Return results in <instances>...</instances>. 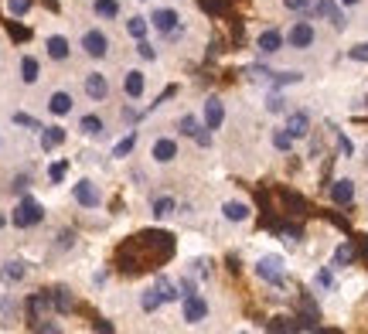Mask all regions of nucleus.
Here are the masks:
<instances>
[{
	"instance_id": "obj_1",
	"label": "nucleus",
	"mask_w": 368,
	"mask_h": 334,
	"mask_svg": "<svg viewBox=\"0 0 368 334\" xmlns=\"http://www.w3.org/2000/svg\"><path fill=\"white\" fill-rule=\"evenodd\" d=\"M150 27L157 31V34H164V38H181V14L174 11V7H157L154 11V18H150Z\"/></svg>"
},
{
	"instance_id": "obj_2",
	"label": "nucleus",
	"mask_w": 368,
	"mask_h": 334,
	"mask_svg": "<svg viewBox=\"0 0 368 334\" xmlns=\"http://www.w3.org/2000/svg\"><path fill=\"white\" fill-rule=\"evenodd\" d=\"M45 218V208L38 205L34 198H21L17 205H14V211H10V222L17 225V229H31V225H38Z\"/></svg>"
},
{
	"instance_id": "obj_3",
	"label": "nucleus",
	"mask_w": 368,
	"mask_h": 334,
	"mask_svg": "<svg viewBox=\"0 0 368 334\" xmlns=\"http://www.w3.org/2000/svg\"><path fill=\"white\" fill-rule=\"evenodd\" d=\"M314 41H317V31H314V25H311L307 18L293 21V27L287 31V45H290V48H297V52L314 48Z\"/></svg>"
},
{
	"instance_id": "obj_4",
	"label": "nucleus",
	"mask_w": 368,
	"mask_h": 334,
	"mask_svg": "<svg viewBox=\"0 0 368 334\" xmlns=\"http://www.w3.org/2000/svg\"><path fill=\"white\" fill-rule=\"evenodd\" d=\"M283 273H287V270H283V259L280 256H260L256 259V277L266 280L269 286H280V283H283Z\"/></svg>"
},
{
	"instance_id": "obj_5",
	"label": "nucleus",
	"mask_w": 368,
	"mask_h": 334,
	"mask_svg": "<svg viewBox=\"0 0 368 334\" xmlns=\"http://www.w3.org/2000/svg\"><path fill=\"white\" fill-rule=\"evenodd\" d=\"M79 48L89 55V58H96V62H99V58H106V52H109V38H106V31L92 27V31H85V34H82Z\"/></svg>"
},
{
	"instance_id": "obj_6",
	"label": "nucleus",
	"mask_w": 368,
	"mask_h": 334,
	"mask_svg": "<svg viewBox=\"0 0 368 334\" xmlns=\"http://www.w3.org/2000/svg\"><path fill=\"white\" fill-rule=\"evenodd\" d=\"M181 317L187 324H201V321L208 317V300H205L201 293H187L181 300Z\"/></svg>"
},
{
	"instance_id": "obj_7",
	"label": "nucleus",
	"mask_w": 368,
	"mask_h": 334,
	"mask_svg": "<svg viewBox=\"0 0 368 334\" xmlns=\"http://www.w3.org/2000/svg\"><path fill=\"white\" fill-rule=\"evenodd\" d=\"M72 195H76V202H79L82 208H99L103 205V195H99V188L92 184L89 178H82L72 184Z\"/></svg>"
},
{
	"instance_id": "obj_8",
	"label": "nucleus",
	"mask_w": 368,
	"mask_h": 334,
	"mask_svg": "<svg viewBox=\"0 0 368 334\" xmlns=\"http://www.w3.org/2000/svg\"><path fill=\"white\" fill-rule=\"evenodd\" d=\"M201 120H205V127H208L211 133L222 130V123H225V103H222L218 96H208L205 106H201Z\"/></svg>"
},
{
	"instance_id": "obj_9",
	"label": "nucleus",
	"mask_w": 368,
	"mask_h": 334,
	"mask_svg": "<svg viewBox=\"0 0 368 334\" xmlns=\"http://www.w3.org/2000/svg\"><path fill=\"white\" fill-rule=\"evenodd\" d=\"M314 14L317 18H327V21L334 25V31H344V27H348L341 7H338V0H314Z\"/></svg>"
},
{
	"instance_id": "obj_10",
	"label": "nucleus",
	"mask_w": 368,
	"mask_h": 334,
	"mask_svg": "<svg viewBox=\"0 0 368 334\" xmlns=\"http://www.w3.org/2000/svg\"><path fill=\"white\" fill-rule=\"evenodd\" d=\"M283 45H287V34H283L280 27H266L263 34L256 38V48H260L263 55H276Z\"/></svg>"
},
{
	"instance_id": "obj_11",
	"label": "nucleus",
	"mask_w": 368,
	"mask_h": 334,
	"mask_svg": "<svg viewBox=\"0 0 368 334\" xmlns=\"http://www.w3.org/2000/svg\"><path fill=\"white\" fill-rule=\"evenodd\" d=\"M222 218H225V222H232V225H242V222H249V218H253V208H249V202L229 198V202L222 205Z\"/></svg>"
},
{
	"instance_id": "obj_12",
	"label": "nucleus",
	"mask_w": 368,
	"mask_h": 334,
	"mask_svg": "<svg viewBox=\"0 0 368 334\" xmlns=\"http://www.w3.org/2000/svg\"><path fill=\"white\" fill-rule=\"evenodd\" d=\"M85 96L92 99V103H106V96H109V78L103 72H89L85 76Z\"/></svg>"
},
{
	"instance_id": "obj_13",
	"label": "nucleus",
	"mask_w": 368,
	"mask_h": 334,
	"mask_svg": "<svg viewBox=\"0 0 368 334\" xmlns=\"http://www.w3.org/2000/svg\"><path fill=\"white\" fill-rule=\"evenodd\" d=\"M355 195H358V188H355L351 178H338L331 184V202H334V205H351Z\"/></svg>"
},
{
	"instance_id": "obj_14",
	"label": "nucleus",
	"mask_w": 368,
	"mask_h": 334,
	"mask_svg": "<svg viewBox=\"0 0 368 334\" xmlns=\"http://www.w3.org/2000/svg\"><path fill=\"white\" fill-rule=\"evenodd\" d=\"M283 130H287L293 140H304L307 133H311V116L304 113V109H297V113H290L287 123H283Z\"/></svg>"
},
{
	"instance_id": "obj_15",
	"label": "nucleus",
	"mask_w": 368,
	"mask_h": 334,
	"mask_svg": "<svg viewBox=\"0 0 368 334\" xmlns=\"http://www.w3.org/2000/svg\"><path fill=\"white\" fill-rule=\"evenodd\" d=\"M150 157H154L157 164H171V160L178 157V140H171V137H157L154 147H150Z\"/></svg>"
},
{
	"instance_id": "obj_16",
	"label": "nucleus",
	"mask_w": 368,
	"mask_h": 334,
	"mask_svg": "<svg viewBox=\"0 0 368 334\" xmlns=\"http://www.w3.org/2000/svg\"><path fill=\"white\" fill-rule=\"evenodd\" d=\"M143 89H147V78L140 69H130L127 76H123V92H127V99H140L143 96Z\"/></svg>"
},
{
	"instance_id": "obj_17",
	"label": "nucleus",
	"mask_w": 368,
	"mask_h": 334,
	"mask_svg": "<svg viewBox=\"0 0 368 334\" xmlns=\"http://www.w3.org/2000/svg\"><path fill=\"white\" fill-rule=\"evenodd\" d=\"M45 48H48V58H52V62H65V58L72 55V45H69L65 34H52V38L45 41Z\"/></svg>"
},
{
	"instance_id": "obj_18",
	"label": "nucleus",
	"mask_w": 368,
	"mask_h": 334,
	"mask_svg": "<svg viewBox=\"0 0 368 334\" xmlns=\"http://www.w3.org/2000/svg\"><path fill=\"white\" fill-rule=\"evenodd\" d=\"M72 103H76V99H72L65 89H58V92H52V99H48V113H52V116H69V113H72Z\"/></svg>"
},
{
	"instance_id": "obj_19",
	"label": "nucleus",
	"mask_w": 368,
	"mask_h": 334,
	"mask_svg": "<svg viewBox=\"0 0 368 334\" xmlns=\"http://www.w3.org/2000/svg\"><path fill=\"white\" fill-rule=\"evenodd\" d=\"M65 144V130L62 127H41V151L48 154V151H55V147H62Z\"/></svg>"
},
{
	"instance_id": "obj_20",
	"label": "nucleus",
	"mask_w": 368,
	"mask_h": 334,
	"mask_svg": "<svg viewBox=\"0 0 368 334\" xmlns=\"http://www.w3.org/2000/svg\"><path fill=\"white\" fill-rule=\"evenodd\" d=\"M21 78H24V85H34V82L41 78V65H38L34 55H24V58H21Z\"/></svg>"
},
{
	"instance_id": "obj_21",
	"label": "nucleus",
	"mask_w": 368,
	"mask_h": 334,
	"mask_svg": "<svg viewBox=\"0 0 368 334\" xmlns=\"http://www.w3.org/2000/svg\"><path fill=\"white\" fill-rule=\"evenodd\" d=\"M92 11H96V18L113 21V18H120V0H96V4H92Z\"/></svg>"
},
{
	"instance_id": "obj_22",
	"label": "nucleus",
	"mask_w": 368,
	"mask_h": 334,
	"mask_svg": "<svg viewBox=\"0 0 368 334\" xmlns=\"http://www.w3.org/2000/svg\"><path fill=\"white\" fill-rule=\"evenodd\" d=\"M147 31H150V21H147V18H140V14L127 21V34H130L133 41H143V38H147Z\"/></svg>"
},
{
	"instance_id": "obj_23",
	"label": "nucleus",
	"mask_w": 368,
	"mask_h": 334,
	"mask_svg": "<svg viewBox=\"0 0 368 334\" xmlns=\"http://www.w3.org/2000/svg\"><path fill=\"white\" fill-rule=\"evenodd\" d=\"M140 307L147 310V314H154V310L164 307V297H160V290H157V286L143 290V297H140Z\"/></svg>"
},
{
	"instance_id": "obj_24",
	"label": "nucleus",
	"mask_w": 368,
	"mask_h": 334,
	"mask_svg": "<svg viewBox=\"0 0 368 334\" xmlns=\"http://www.w3.org/2000/svg\"><path fill=\"white\" fill-rule=\"evenodd\" d=\"M133 147H136V130H130V133H127V137L113 147V157H116V160H127V157L133 154Z\"/></svg>"
},
{
	"instance_id": "obj_25",
	"label": "nucleus",
	"mask_w": 368,
	"mask_h": 334,
	"mask_svg": "<svg viewBox=\"0 0 368 334\" xmlns=\"http://www.w3.org/2000/svg\"><path fill=\"white\" fill-rule=\"evenodd\" d=\"M160 290V297H164V304H171V300H181V286H174V283L167 280V277H157V283H154Z\"/></svg>"
},
{
	"instance_id": "obj_26",
	"label": "nucleus",
	"mask_w": 368,
	"mask_h": 334,
	"mask_svg": "<svg viewBox=\"0 0 368 334\" xmlns=\"http://www.w3.org/2000/svg\"><path fill=\"white\" fill-rule=\"evenodd\" d=\"M0 277L7 283H21L24 280V263H3L0 266Z\"/></svg>"
},
{
	"instance_id": "obj_27",
	"label": "nucleus",
	"mask_w": 368,
	"mask_h": 334,
	"mask_svg": "<svg viewBox=\"0 0 368 334\" xmlns=\"http://www.w3.org/2000/svg\"><path fill=\"white\" fill-rule=\"evenodd\" d=\"M269 140H273V147H276L280 154H290V151H293V137H290L283 127L273 130V137H269Z\"/></svg>"
},
{
	"instance_id": "obj_28",
	"label": "nucleus",
	"mask_w": 368,
	"mask_h": 334,
	"mask_svg": "<svg viewBox=\"0 0 368 334\" xmlns=\"http://www.w3.org/2000/svg\"><path fill=\"white\" fill-rule=\"evenodd\" d=\"M174 208H178V202L171 195H160V198H154V218H167Z\"/></svg>"
},
{
	"instance_id": "obj_29",
	"label": "nucleus",
	"mask_w": 368,
	"mask_h": 334,
	"mask_svg": "<svg viewBox=\"0 0 368 334\" xmlns=\"http://www.w3.org/2000/svg\"><path fill=\"white\" fill-rule=\"evenodd\" d=\"M52 304H55L58 314H69V310H72V293H69L65 286H58V290L52 293Z\"/></svg>"
},
{
	"instance_id": "obj_30",
	"label": "nucleus",
	"mask_w": 368,
	"mask_h": 334,
	"mask_svg": "<svg viewBox=\"0 0 368 334\" xmlns=\"http://www.w3.org/2000/svg\"><path fill=\"white\" fill-rule=\"evenodd\" d=\"M269 82H273L276 89H283V85H297V82H304V72H273Z\"/></svg>"
},
{
	"instance_id": "obj_31",
	"label": "nucleus",
	"mask_w": 368,
	"mask_h": 334,
	"mask_svg": "<svg viewBox=\"0 0 368 334\" xmlns=\"http://www.w3.org/2000/svg\"><path fill=\"white\" fill-rule=\"evenodd\" d=\"M79 130L85 133V137H99L106 127H103V120H99V116H82V120H79Z\"/></svg>"
},
{
	"instance_id": "obj_32",
	"label": "nucleus",
	"mask_w": 368,
	"mask_h": 334,
	"mask_svg": "<svg viewBox=\"0 0 368 334\" xmlns=\"http://www.w3.org/2000/svg\"><path fill=\"white\" fill-rule=\"evenodd\" d=\"M31 7H34V0H7V14L10 18H24Z\"/></svg>"
},
{
	"instance_id": "obj_33",
	"label": "nucleus",
	"mask_w": 368,
	"mask_h": 334,
	"mask_svg": "<svg viewBox=\"0 0 368 334\" xmlns=\"http://www.w3.org/2000/svg\"><path fill=\"white\" fill-rule=\"evenodd\" d=\"M201 127H205V123H198V116H191V113H187V116H181V133H184V137H191V140H194Z\"/></svg>"
},
{
	"instance_id": "obj_34",
	"label": "nucleus",
	"mask_w": 368,
	"mask_h": 334,
	"mask_svg": "<svg viewBox=\"0 0 368 334\" xmlns=\"http://www.w3.org/2000/svg\"><path fill=\"white\" fill-rule=\"evenodd\" d=\"M65 174H69V160H55L52 167H48V178H52V184H62V181H65Z\"/></svg>"
},
{
	"instance_id": "obj_35",
	"label": "nucleus",
	"mask_w": 368,
	"mask_h": 334,
	"mask_svg": "<svg viewBox=\"0 0 368 334\" xmlns=\"http://www.w3.org/2000/svg\"><path fill=\"white\" fill-rule=\"evenodd\" d=\"M314 283L320 286V290H334V273H331V270H317Z\"/></svg>"
},
{
	"instance_id": "obj_36",
	"label": "nucleus",
	"mask_w": 368,
	"mask_h": 334,
	"mask_svg": "<svg viewBox=\"0 0 368 334\" xmlns=\"http://www.w3.org/2000/svg\"><path fill=\"white\" fill-rule=\"evenodd\" d=\"M283 109H287V99H283L280 92L266 96V113H283Z\"/></svg>"
},
{
	"instance_id": "obj_37",
	"label": "nucleus",
	"mask_w": 368,
	"mask_h": 334,
	"mask_svg": "<svg viewBox=\"0 0 368 334\" xmlns=\"http://www.w3.org/2000/svg\"><path fill=\"white\" fill-rule=\"evenodd\" d=\"M351 256H355V253H351V246H348V242H341V246L334 249V266H348V263H351Z\"/></svg>"
},
{
	"instance_id": "obj_38",
	"label": "nucleus",
	"mask_w": 368,
	"mask_h": 334,
	"mask_svg": "<svg viewBox=\"0 0 368 334\" xmlns=\"http://www.w3.org/2000/svg\"><path fill=\"white\" fill-rule=\"evenodd\" d=\"M348 58H351V62H368V41L351 45V48H348Z\"/></svg>"
},
{
	"instance_id": "obj_39",
	"label": "nucleus",
	"mask_w": 368,
	"mask_h": 334,
	"mask_svg": "<svg viewBox=\"0 0 368 334\" xmlns=\"http://www.w3.org/2000/svg\"><path fill=\"white\" fill-rule=\"evenodd\" d=\"M10 120H14V123H17V127H24V130H41V123H38V120H34V116H27V113H14V116H10Z\"/></svg>"
},
{
	"instance_id": "obj_40",
	"label": "nucleus",
	"mask_w": 368,
	"mask_h": 334,
	"mask_svg": "<svg viewBox=\"0 0 368 334\" xmlns=\"http://www.w3.org/2000/svg\"><path fill=\"white\" fill-rule=\"evenodd\" d=\"M136 52H140V58H143V62H154V58H157V48H154L147 38H143V41H136Z\"/></svg>"
},
{
	"instance_id": "obj_41",
	"label": "nucleus",
	"mask_w": 368,
	"mask_h": 334,
	"mask_svg": "<svg viewBox=\"0 0 368 334\" xmlns=\"http://www.w3.org/2000/svg\"><path fill=\"white\" fill-rule=\"evenodd\" d=\"M283 7H287V11H297V14H304V11L311 7V0H283Z\"/></svg>"
},
{
	"instance_id": "obj_42",
	"label": "nucleus",
	"mask_w": 368,
	"mask_h": 334,
	"mask_svg": "<svg viewBox=\"0 0 368 334\" xmlns=\"http://www.w3.org/2000/svg\"><path fill=\"white\" fill-rule=\"evenodd\" d=\"M338 151H341L344 157H355V144H351V140H348L344 133H341V137H338Z\"/></svg>"
},
{
	"instance_id": "obj_43",
	"label": "nucleus",
	"mask_w": 368,
	"mask_h": 334,
	"mask_svg": "<svg viewBox=\"0 0 368 334\" xmlns=\"http://www.w3.org/2000/svg\"><path fill=\"white\" fill-rule=\"evenodd\" d=\"M178 286H181V297H187V293H194V280H191V277H184V280L178 283Z\"/></svg>"
},
{
	"instance_id": "obj_44",
	"label": "nucleus",
	"mask_w": 368,
	"mask_h": 334,
	"mask_svg": "<svg viewBox=\"0 0 368 334\" xmlns=\"http://www.w3.org/2000/svg\"><path fill=\"white\" fill-rule=\"evenodd\" d=\"M27 184H31V178H27V174H17V178H14V191H27Z\"/></svg>"
},
{
	"instance_id": "obj_45",
	"label": "nucleus",
	"mask_w": 368,
	"mask_h": 334,
	"mask_svg": "<svg viewBox=\"0 0 368 334\" xmlns=\"http://www.w3.org/2000/svg\"><path fill=\"white\" fill-rule=\"evenodd\" d=\"M338 4H341V7H358L362 0H338Z\"/></svg>"
},
{
	"instance_id": "obj_46",
	"label": "nucleus",
	"mask_w": 368,
	"mask_h": 334,
	"mask_svg": "<svg viewBox=\"0 0 368 334\" xmlns=\"http://www.w3.org/2000/svg\"><path fill=\"white\" fill-rule=\"evenodd\" d=\"M3 225H7V218H3V215H0V229H3Z\"/></svg>"
}]
</instances>
